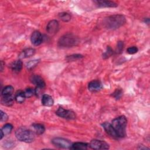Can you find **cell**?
<instances>
[{
	"label": "cell",
	"instance_id": "cell-13",
	"mask_svg": "<svg viewBox=\"0 0 150 150\" xmlns=\"http://www.w3.org/2000/svg\"><path fill=\"white\" fill-rule=\"evenodd\" d=\"M88 90L92 92H96L100 90L102 88V84L98 80H93L88 83Z\"/></svg>",
	"mask_w": 150,
	"mask_h": 150
},
{
	"label": "cell",
	"instance_id": "cell-11",
	"mask_svg": "<svg viewBox=\"0 0 150 150\" xmlns=\"http://www.w3.org/2000/svg\"><path fill=\"white\" fill-rule=\"evenodd\" d=\"M30 40L35 46L40 45L43 41V36L41 33L38 30L34 31L30 36Z\"/></svg>",
	"mask_w": 150,
	"mask_h": 150
},
{
	"label": "cell",
	"instance_id": "cell-7",
	"mask_svg": "<svg viewBox=\"0 0 150 150\" xmlns=\"http://www.w3.org/2000/svg\"><path fill=\"white\" fill-rule=\"evenodd\" d=\"M89 146L94 149H108L110 148L109 145L106 142L98 139L91 140Z\"/></svg>",
	"mask_w": 150,
	"mask_h": 150
},
{
	"label": "cell",
	"instance_id": "cell-20",
	"mask_svg": "<svg viewBox=\"0 0 150 150\" xmlns=\"http://www.w3.org/2000/svg\"><path fill=\"white\" fill-rule=\"evenodd\" d=\"M89 146L88 144L84 142H77L73 144L70 149H86Z\"/></svg>",
	"mask_w": 150,
	"mask_h": 150
},
{
	"label": "cell",
	"instance_id": "cell-10",
	"mask_svg": "<svg viewBox=\"0 0 150 150\" xmlns=\"http://www.w3.org/2000/svg\"><path fill=\"white\" fill-rule=\"evenodd\" d=\"M30 80L38 88H43L45 87V82L43 79L39 75H32L30 78Z\"/></svg>",
	"mask_w": 150,
	"mask_h": 150
},
{
	"label": "cell",
	"instance_id": "cell-12",
	"mask_svg": "<svg viewBox=\"0 0 150 150\" xmlns=\"http://www.w3.org/2000/svg\"><path fill=\"white\" fill-rule=\"evenodd\" d=\"M96 5L98 6V7H101V8H114V7H117V4L111 1H103V0H98V1H94Z\"/></svg>",
	"mask_w": 150,
	"mask_h": 150
},
{
	"label": "cell",
	"instance_id": "cell-3",
	"mask_svg": "<svg viewBox=\"0 0 150 150\" xmlns=\"http://www.w3.org/2000/svg\"><path fill=\"white\" fill-rule=\"evenodd\" d=\"M15 136L19 141L26 143L33 142L35 138V132L24 127H20L16 130Z\"/></svg>",
	"mask_w": 150,
	"mask_h": 150
},
{
	"label": "cell",
	"instance_id": "cell-33",
	"mask_svg": "<svg viewBox=\"0 0 150 150\" xmlns=\"http://www.w3.org/2000/svg\"><path fill=\"white\" fill-rule=\"evenodd\" d=\"M5 64L4 63V62H2V61H1V71H2V70H3V67H4V65Z\"/></svg>",
	"mask_w": 150,
	"mask_h": 150
},
{
	"label": "cell",
	"instance_id": "cell-24",
	"mask_svg": "<svg viewBox=\"0 0 150 150\" xmlns=\"http://www.w3.org/2000/svg\"><path fill=\"white\" fill-rule=\"evenodd\" d=\"M39 59H35V60H30L26 64V67L28 69H32V68L35 67L39 63Z\"/></svg>",
	"mask_w": 150,
	"mask_h": 150
},
{
	"label": "cell",
	"instance_id": "cell-18",
	"mask_svg": "<svg viewBox=\"0 0 150 150\" xmlns=\"http://www.w3.org/2000/svg\"><path fill=\"white\" fill-rule=\"evenodd\" d=\"M34 132L37 135H41L45 131V127L43 125L39 123H35L32 125Z\"/></svg>",
	"mask_w": 150,
	"mask_h": 150
},
{
	"label": "cell",
	"instance_id": "cell-23",
	"mask_svg": "<svg viewBox=\"0 0 150 150\" xmlns=\"http://www.w3.org/2000/svg\"><path fill=\"white\" fill-rule=\"evenodd\" d=\"M59 18L64 22H68L71 19V15L67 12H62L59 14Z\"/></svg>",
	"mask_w": 150,
	"mask_h": 150
},
{
	"label": "cell",
	"instance_id": "cell-9",
	"mask_svg": "<svg viewBox=\"0 0 150 150\" xmlns=\"http://www.w3.org/2000/svg\"><path fill=\"white\" fill-rule=\"evenodd\" d=\"M102 126L104 128V129L105 130V132L108 134L111 137L114 138V139H118L119 137L115 131V130L114 129V127H112V125L110 124L109 122H104L103 124H102Z\"/></svg>",
	"mask_w": 150,
	"mask_h": 150
},
{
	"label": "cell",
	"instance_id": "cell-32",
	"mask_svg": "<svg viewBox=\"0 0 150 150\" xmlns=\"http://www.w3.org/2000/svg\"><path fill=\"white\" fill-rule=\"evenodd\" d=\"M138 149H149V148L146 147V146H144V145H139V147H138Z\"/></svg>",
	"mask_w": 150,
	"mask_h": 150
},
{
	"label": "cell",
	"instance_id": "cell-31",
	"mask_svg": "<svg viewBox=\"0 0 150 150\" xmlns=\"http://www.w3.org/2000/svg\"><path fill=\"white\" fill-rule=\"evenodd\" d=\"M0 112H1V122H5V121H6L8 120V115L5 112L2 111H1Z\"/></svg>",
	"mask_w": 150,
	"mask_h": 150
},
{
	"label": "cell",
	"instance_id": "cell-15",
	"mask_svg": "<svg viewBox=\"0 0 150 150\" xmlns=\"http://www.w3.org/2000/svg\"><path fill=\"white\" fill-rule=\"evenodd\" d=\"M15 97L13 95L2 96L1 103L6 106H11L14 103Z\"/></svg>",
	"mask_w": 150,
	"mask_h": 150
},
{
	"label": "cell",
	"instance_id": "cell-26",
	"mask_svg": "<svg viewBox=\"0 0 150 150\" xmlns=\"http://www.w3.org/2000/svg\"><path fill=\"white\" fill-rule=\"evenodd\" d=\"M26 98H29L35 94V89L32 88H28L24 91Z\"/></svg>",
	"mask_w": 150,
	"mask_h": 150
},
{
	"label": "cell",
	"instance_id": "cell-21",
	"mask_svg": "<svg viewBox=\"0 0 150 150\" xmlns=\"http://www.w3.org/2000/svg\"><path fill=\"white\" fill-rule=\"evenodd\" d=\"M13 90H14L13 87L12 86H7L2 89L1 92L2 96L13 95Z\"/></svg>",
	"mask_w": 150,
	"mask_h": 150
},
{
	"label": "cell",
	"instance_id": "cell-30",
	"mask_svg": "<svg viewBox=\"0 0 150 150\" xmlns=\"http://www.w3.org/2000/svg\"><path fill=\"white\" fill-rule=\"evenodd\" d=\"M138 49L136 46H132V47H129L127 49V52L128 53L130 54H133L136 53L138 52Z\"/></svg>",
	"mask_w": 150,
	"mask_h": 150
},
{
	"label": "cell",
	"instance_id": "cell-8",
	"mask_svg": "<svg viewBox=\"0 0 150 150\" xmlns=\"http://www.w3.org/2000/svg\"><path fill=\"white\" fill-rule=\"evenodd\" d=\"M59 28V22L56 20H52L46 26V31L50 35H54L57 32Z\"/></svg>",
	"mask_w": 150,
	"mask_h": 150
},
{
	"label": "cell",
	"instance_id": "cell-1",
	"mask_svg": "<svg viewBox=\"0 0 150 150\" xmlns=\"http://www.w3.org/2000/svg\"><path fill=\"white\" fill-rule=\"evenodd\" d=\"M126 22L125 18L122 15H113L105 18L103 24L108 29H118Z\"/></svg>",
	"mask_w": 150,
	"mask_h": 150
},
{
	"label": "cell",
	"instance_id": "cell-19",
	"mask_svg": "<svg viewBox=\"0 0 150 150\" xmlns=\"http://www.w3.org/2000/svg\"><path fill=\"white\" fill-rule=\"evenodd\" d=\"M26 96L25 93L22 90H18L16 91L15 96V100L18 103H22L25 100Z\"/></svg>",
	"mask_w": 150,
	"mask_h": 150
},
{
	"label": "cell",
	"instance_id": "cell-4",
	"mask_svg": "<svg viewBox=\"0 0 150 150\" xmlns=\"http://www.w3.org/2000/svg\"><path fill=\"white\" fill-rule=\"evenodd\" d=\"M79 42V38L77 36L72 33H67L60 37L58 41V46L61 47H71L77 46Z\"/></svg>",
	"mask_w": 150,
	"mask_h": 150
},
{
	"label": "cell",
	"instance_id": "cell-34",
	"mask_svg": "<svg viewBox=\"0 0 150 150\" xmlns=\"http://www.w3.org/2000/svg\"><path fill=\"white\" fill-rule=\"evenodd\" d=\"M0 132H1V138H1V139H2L3 138V137H4V136H5V135H4V134L3 133V132L2 131L1 129L0 130Z\"/></svg>",
	"mask_w": 150,
	"mask_h": 150
},
{
	"label": "cell",
	"instance_id": "cell-17",
	"mask_svg": "<svg viewBox=\"0 0 150 150\" xmlns=\"http://www.w3.org/2000/svg\"><path fill=\"white\" fill-rule=\"evenodd\" d=\"M35 53V50L33 48H28L25 49L19 54V57L21 58H28L33 56Z\"/></svg>",
	"mask_w": 150,
	"mask_h": 150
},
{
	"label": "cell",
	"instance_id": "cell-28",
	"mask_svg": "<svg viewBox=\"0 0 150 150\" xmlns=\"http://www.w3.org/2000/svg\"><path fill=\"white\" fill-rule=\"evenodd\" d=\"M123 47H124L123 42L119 41L117 43V48H116V50H115L116 53H121V52L122 51Z\"/></svg>",
	"mask_w": 150,
	"mask_h": 150
},
{
	"label": "cell",
	"instance_id": "cell-35",
	"mask_svg": "<svg viewBox=\"0 0 150 150\" xmlns=\"http://www.w3.org/2000/svg\"><path fill=\"white\" fill-rule=\"evenodd\" d=\"M144 22H145V23H146L147 24H149V18H146V19H145Z\"/></svg>",
	"mask_w": 150,
	"mask_h": 150
},
{
	"label": "cell",
	"instance_id": "cell-5",
	"mask_svg": "<svg viewBox=\"0 0 150 150\" xmlns=\"http://www.w3.org/2000/svg\"><path fill=\"white\" fill-rule=\"evenodd\" d=\"M52 143L58 148L64 149H70L72 145L69 140L60 137L54 138L52 140Z\"/></svg>",
	"mask_w": 150,
	"mask_h": 150
},
{
	"label": "cell",
	"instance_id": "cell-25",
	"mask_svg": "<svg viewBox=\"0 0 150 150\" xmlns=\"http://www.w3.org/2000/svg\"><path fill=\"white\" fill-rule=\"evenodd\" d=\"M83 56L81 54H72L70 56H67L66 57V60L68 61H75L78 59H80L81 58H83Z\"/></svg>",
	"mask_w": 150,
	"mask_h": 150
},
{
	"label": "cell",
	"instance_id": "cell-16",
	"mask_svg": "<svg viewBox=\"0 0 150 150\" xmlns=\"http://www.w3.org/2000/svg\"><path fill=\"white\" fill-rule=\"evenodd\" d=\"M54 101L52 96L49 94H43L42 98V104L44 106L51 107L53 105Z\"/></svg>",
	"mask_w": 150,
	"mask_h": 150
},
{
	"label": "cell",
	"instance_id": "cell-14",
	"mask_svg": "<svg viewBox=\"0 0 150 150\" xmlns=\"http://www.w3.org/2000/svg\"><path fill=\"white\" fill-rule=\"evenodd\" d=\"M22 66H23V63L21 60H15L10 65V67L11 70L15 73H18L21 71V70L22 69Z\"/></svg>",
	"mask_w": 150,
	"mask_h": 150
},
{
	"label": "cell",
	"instance_id": "cell-29",
	"mask_svg": "<svg viewBox=\"0 0 150 150\" xmlns=\"http://www.w3.org/2000/svg\"><path fill=\"white\" fill-rule=\"evenodd\" d=\"M122 94V91L121 90L117 89L112 94V96H113L116 99H119Z\"/></svg>",
	"mask_w": 150,
	"mask_h": 150
},
{
	"label": "cell",
	"instance_id": "cell-27",
	"mask_svg": "<svg viewBox=\"0 0 150 150\" xmlns=\"http://www.w3.org/2000/svg\"><path fill=\"white\" fill-rule=\"evenodd\" d=\"M112 54H113L112 49L111 48L110 46H107L106 51L103 54V57L104 59H107V58L110 57Z\"/></svg>",
	"mask_w": 150,
	"mask_h": 150
},
{
	"label": "cell",
	"instance_id": "cell-6",
	"mask_svg": "<svg viewBox=\"0 0 150 150\" xmlns=\"http://www.w3.org/2000/svg\"><path fill=\"white\" fill-rule=\"evenodd\" d=\"M56 114L60 117L67 120H74L76 118V114L71 110H66L62 107H59L56 111Z\"/></svg>",
	"mask_w": 150,
	"mask_h": 150
},
{
	"label": "cell",
	"instance_id": "cell-2",
	"mask_svg": "<svg viewBox=\"0 0 150 150\" xmlns=\"http://www.w3.org/2000/svg\"><path fill=\"white\" fill-rule=\"evenodd\" d=\"M127 120L125 116H120L112 121L111 125L115 130L119 138H123L126 135V127Z\"/></svg>",
	"mask_w": 150,
	"mask_h": 150
},
{
	"label": "cell",
	"instance_id": "cell-22",
	"mask_svg": "<svg viewBox=\"0 0 150 150\" xmlns=\"http://www.w3.org/2000/svg\"><path fill=\"white\" fill-rule=\"evenodd\" d=\"M12 129H13L12 125L8 123V124H6L5 125H4V127H2L1 130L3 132V133L4 134V135H6L11 133Z\"/></svg>",
	"mask_w": 150,
	"mask_h": 150
}]
</instances>
